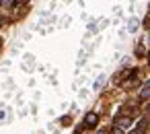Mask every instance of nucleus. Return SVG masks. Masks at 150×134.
Listing matches in <instances>:
<instances>
[{
    "mask_svg": "<svg viewBox=\"0 0 150 134\" xmlns=\"http://www.w3.org/2000/svg\"><path fill=\"white\" fill-rule=\"evenodd\" d=\"M113 134H123V130H121V128H115V130H113Z\"/></svg>",
    "mask_w": 150,
    "mask_h": 134,
    "instance_id": "8",
    "label": "nucleus"
},
{
    "mask_svg": "<svg viewBox=\"0 0 150 134\" xmlns=\"http://www.w3.org/2000/svg\"><path fill=\"white\" fill-rule=\"evenodd\" d=\"M103 83H105V76L101 74V76H99V78L95 81V89H101V87H103Z\"/></svg>",
    "mask_w": 150,
    "mask_h": 134,
    "instance_id": "5",
    "label": "nucleus"
},
{
    "mask_svg": "<svg viewBox=\"0 0 150 134\" xmlns=\"http://www.w3.org/2000/svg\"><path fill=\"white\" fill-rule=\"evenodd\" d=\"M97 122H99V115H97V113H86V118H84V124H86V126L93 128Z\"/></svg>",
    "mask_w": 150,
    "mask_h": 134,
    "instance_id": "1",
    "label": "nucleus"
},
{
    "mask_svg": "<svg viewBox=\"0 0 150 134\" xmlns=\"http://www.w3.org/2000/svg\"><path fill=\"white\" fill-rule=\"evenodd\" d=\"M148 97H150V83H146L142 93H140V99H148Z\"/></svg>",
    "mask_w": 150,
    "mask_h": 134,
    "instance_id": "3",
    "label": "nucleus"
},
{
    "mask_svg": "<svg viewBox=\"0 0 150 134\" xmlns=\"http://www.w3.org/2000/svg\"><path fill=\"white\" fill-rule=\"evenodd\" d=\"M97 134H107V132H105V130H99V132H97Z\"/></svg>",
    "mask_w": 150,
    "mask_h": 134,
    "instance_id": "9",
    "label": "nucleus"
},
{
    "mask_svg": "<svg viewBox=\"0 0 150 134\" xmlns=\"http://www.w3.org/2000/svg\"><path fill=\"white\" fill-rule=\"evenodd\" d=\"M136 54H138V56H142V54H144V48H142V46H138V48H136Z\"/></svg>",
    "mask_w": 150,
    "mask_h": 134,
    "instance_id": "6",
    "label": "nucleus"
},
{
    "mask_svg": "<svg viewBox=\"0 0 150 134\" xmlns=\"http://www.w3.org/2000/svg\"><path fill=\"white\" fill-rule=\"evenodd\" d=\"M117 126L123 130V128H129L132 126V120L129 118H117Z\"/></svg>",
    "mask_w": 150,
    "mask_h": 134,
    "instance_id": "2",
    "label": "nucleus"
},
{
    "mask_svg": "<svg viewBox=\"0 0 150 134\" xmlns=\"http://www.w3.org/2000/svg\"><path fill=\"white\" fill-rule=\"evenodd\" d=\"M68 122H70V118L66 115V118H62V126H68Z\"/></svg>",
    "mask_w": 150,
    "mask_h": 134,
    "instance_id": "7",
    "label": "nucleus"
},
{
    "mask_svg": "<svg viewBox=\"0 0 150 134\" xmlns=\"http://www.w3.org/2000/svg\"><path fill=\"white\" fill-rule=\"evenodd\" d=\"M146 27H150V19H148V21H146Z\"/></svg>",
    "mask_w": 150,
    "mask_h": 134,
    "instance_id": "10",
    "label": "nucleus"
},
{
    "mask_svg": "<svg viewBox=\"0 0 150 134\" xmlns=\"http://www.w3.org/2000/svg\"><path fill=\"white\" fill-rule=\"evenodd\" d=\"M127 29H129V31H136V29H138V19H132L129 25H127Z\"/></svg>",
    "mask_w": 150,
    "mask_h": 134,
    "instance_id": "4",
    "label": "nucleus"
}]
</instances>
